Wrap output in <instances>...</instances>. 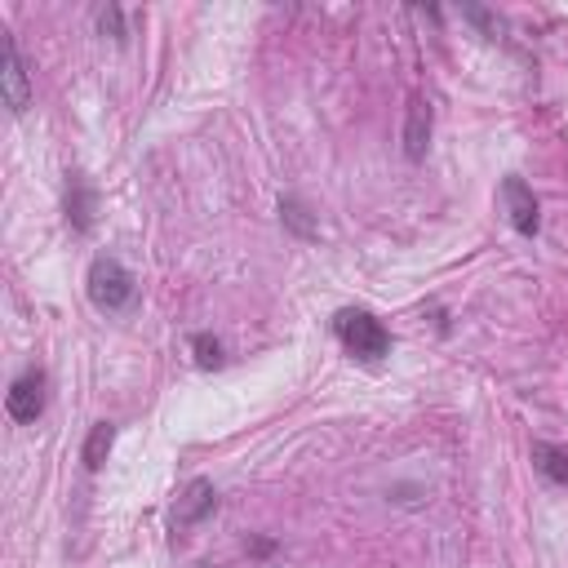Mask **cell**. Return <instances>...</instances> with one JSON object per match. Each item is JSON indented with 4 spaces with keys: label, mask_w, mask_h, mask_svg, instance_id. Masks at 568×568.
Masks as SVG:
<instances>
[{
    "label": "cell",
    "mask_w": 568,
    "mask_h": 568,
    "mask_svg": "<svg viewBox=\"0 0 568 568\" xmlns=\"http://www.w3.org/2000/svg\"><path fill=\"white\" fill-rule=\"evenodd\" d=\"M280 217H284V222H288V226H293L302 240H315V235H320V226L311 222L306 204H302V200H293V195H284V200H280Z\"/></svg>",
    "instance_id": "obj_11"
},
{
    "label": "cell",
    "mask_w": 568,
    "mask_h": 568,
    "mask_svg": "<svg viewBox=\"0 0 568 568\" xmlns=\"http://www.w3.org/2000/svg\"><path fill=\"white\" fill-rule=\"evenodd\" d=\"M93 209H98V195L84 186L80 173H71V182H67V222L75 231H89L93 226Z\"/></svg>",
    "instance_id": "obj_8"
},
{
    "label": "cell",
    "mask_w": 568,
    "mask_h": 568,
    "mask_svg": "<svg viewBox=\"0 0 568 568\" xmlns=\"http://www.w3.org/2000/svg\"><path fill=\"white\" fill-rule=\"evenodd\" d=\"M4 36V67H0V89H4V106L13 115H22L31 106V80H27V67H22V53H18V40L9 31Z\"/></svg>",
    "instance_id": "obj_6"
},
{
    "label": "cell",
    "mask_w": 568,
    "mask_h": 568,
    "mask_svg": "<svg viewBox=\"0 0 568 568\" xmlns=\"http://www.w3.org/2000/svg\"><path fill=\"white\" fill-rule=\"evenodd\" d=\"M98 31L111 36V40H124V36H129V31H124V9H120V4H102V9H98Z\"/></svg>",
    "instance_id": "obj_13"
},
{
    "label": "cell",
    "mask_w": 568,
    "mask_h": 568,
    "mask_svg": "<svg viewBox=\"0 0 568 568\" xmlns=\"http://www.w3.org/2000/svg\"><path fill=\"white\" fill-rule=\"evenodd\" d=\"M532 466H537L550 484H568V448L537 439V444H532Z\"/></svg>",
    "instance_id": "obj_10"
},
{
    "label": "cell",
    "mask_w": 568,
    "mask_h": 568,
    "mask_svg": "<svg viewBox=\"0 0 568 568\" xmlns=\"http://www.w3.org/2000/svg\"><path fill=\"white\" fill-rule=\"evenodd\" d=\"M501 209H506V217H510V226H515L519 235H537V231H541L537 195H532V186H528L519 173L501 178Z\"/></svg>",
    "instance_id": "obj_4"
},
{
    "label": "cell",
    "mask_w": 568,
    "mask_h": 568,
    "mask_svg": "<svg viewBox=\"0 0 568 568\" xmlns=\"http://www.w3.org/2000/svg\"><path fill=\"white\" fill-rule=\"evenodd\" d=\"M191 351H195V364H200V368H217V364H222V342L209 337V333H195V337H191Z\"/></svg>",
    "instance_id": "obj_12"
},
{
    "label": "cell",
    "mask_w": 568,
    "mask_h": 568,
    "mask_svg": "<svg viewBox=\"0 0 568 568\" xmlns=\"http://www.w3.org/2000/svg\"><path fill=\"white\" fill-rule=\"evenodd\" d=\"M84 293H89V302H93L98 311H124V306L133 302V293H138V280H133V271H129L120 257L98 253V257L89 262Z\"/></svg>",
    "instance_id": "obj_2"
},
{
    "label": "cell",
    "mask_w": 568,
    "mask_h": 568,
    "mask_svg": "<svg viewBox=\"0 0 568 568\" xmlns=\"http://www.w3.org/2000/svg\"><path fill=\"white\" fill-rule=\"evenodd\" d=\"M213 510H217V488H213L209 479H191V484L178 493L173 515H169V532H173V541H178L186 528H195L204 515H213Z\"/></svg>",
    "instance_id": "obj_3"
},
{
    "label": "cell",
    "mask_w": 568,
    "mask_h": 568,
    "mask_svg": "<svg viewBox=\"0 0 568 568\" xmlns=\"http://www.w3.org/2000/svg\"><path fill=\"white\" fill-rule=\"evenodd\" d=\"M462 18H466V22H475V27H484L488 36H497V31H501V18H497V13H488V9H479V4H466V9H462Z\"/></svg>",
    "instance_id": "obj_14"
},
{
    "label": "cell",
    "mask_w": 568,
    "mask_h": 568,
    "mask_svg": "<svg viewBox=\"0 0 568 568\" xmlns=\"http://www.w3.org/2000/svg\"><path fill=\"white\" fill-rule=\"evenodd\" d=\"M111 444H115V426H111V422H93V426H89V439H84V448H80L84 470H102Z\"/></svg>",
    "instance_id": "obj_9"
},
{
    "label": "cell",
    "mask_w": 568,
    "mask_h": 568,
    "mask_svg": "<svg viewBox=\"0 0 568 568\" xmlns=\"http://www.w3.org/2000/svg\"><path fill=\"white\" fill-rule=\"evenodd\" d=\"M430 142V102L426 98H408V115H404V155L422 160Z\"/></svg>",
    "instance_id": "obj_7"
},
{
    "label": "cell",
    "mask_w": 568,
    "mask_h": 568,
    "mask_svg": "<svg viewBox=\"0 0 568 568\" xmlns=\"http://www.w3.org/2000/svg\"><path fill=\"white\" fill-rule=\"evenodd\" d=\"M333 333H337V342H342L355 359H364V364H377V359L390 355V328H386L373 311H364V306H342V311L333 315Z\"/></svg>",
    "instance_id": "obj_1"
},
{
    "label": "cell",
    "mask_w": 568,
    "mask_h": 568,
    "mask_svg": "<svg viewBox=\"0 0 568 568\" xmlns=\"http://www.w3.org/2000/svg\"><path fill=\"white\" fill-rule=\"evenodd\" d=\"M4 408H9V417H13V422L31 426V422L44 413V373H40V368L18 373V377H13V386H9V395H4Z\"/></svg>",
    "instance_id": "obj_5"
},
{
    "label": "cell",
    "mask_w": 568,
    "mask_h": 568,
    "mask_svg": "<svg viewBox=\"0 0 568 568\" xmlns=\"http://www.w3.org/2000/svg\"><path fill=\"white\" fill-rule=\"evenodd\" d=\"M271 550H275V541H271V537H257V541H248V555H257V559H262V555H271Z\"/></svg>",
    "instance_id": "obj_15"
}]
</instances>
